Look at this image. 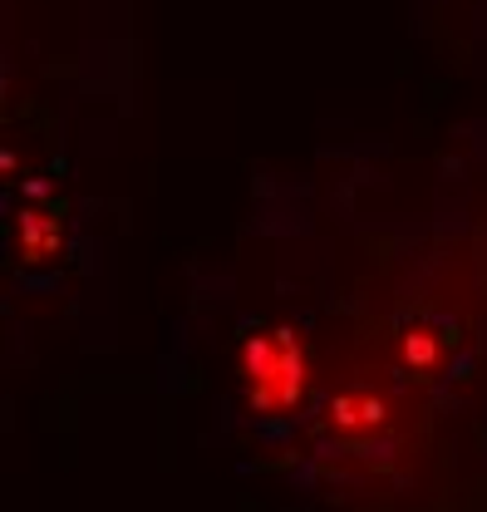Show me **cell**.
<instances>
[{
  "label": "cell",
  "mask_w": 487,
  "mask_h": 512,
  "mask_svg": "<svg viewBox=\"0 0 487 512\" xmlns=\"http://www.w3.org/2000/svg\"><path fill=\"white\" fill-rule=\"evenodd\" d=\"M242 380H246V399L266 414L276 409H296L305 399V384H310V355H305L301 335L276 325V330H261L242 345Z\"/></svg>",
  "instance_id": "obj_1"
},
{
  "label": "cell",
  "mask_w": 487,
  "mask_h": 512,
  "mask_svg": "<svg viewBox=\"0 0 487 512\" xmlns=\"http://www.w3.org/2000/svg\"><path fill=\"white\" fill-rule=\"evenodd\" d=\"M330 419H335L340 429H374V424L384 419V404H379L374 394H340V399L330 404Z\"/></svg>",
  "instance_id": "obj_2"
},
{
  "label": "cell",
  "mask_w": 487,
  "mask_h": 512,
  "mask_svg": "<svg viewBox=\"0 0 487 512\" xmlns=\"http://www.w3.org/2000/svg\"><path fill=\"white\" fill-rule=\"evenodd\" d=\"M404 355H409V365H433L438 345H433V335H428V330H419V335H409V340H404Z\"/></svg>",
  "instance_id": "obj_3"
}]
</instances>
